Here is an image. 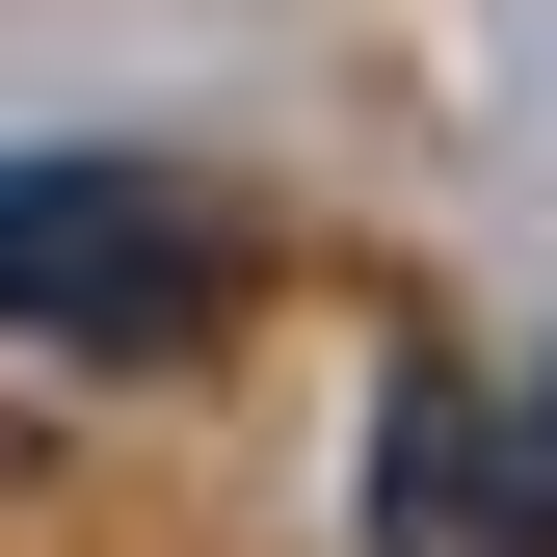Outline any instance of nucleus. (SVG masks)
<instances>
[{
    "mask_svg": "<svg viewBox=\"0 0 557 557\" xmlns=\"http://www.w3.org/2000/svg\"><path fill=\"white\" fill-rule=\"evenodd\" d=\"M372 531H398V557H557V425H505L478 372H398V425H372Z\"/></svg>",
    "mask_w": 557,
    "mask_h": 557,
    "instance_id": "nucleus-2",
    "label": "nucleus"
},
{
    "mask_svg": "<svg viewBox=\"0 0 557 557\" xmlns=\"http://www.w3.org/2000/svg\"><path fill=\"white\" fill-rule=\"evenodd\" d=\"M186 293H213V213H186V186H133V160H0V319L133 345V319H186Z\"/></svg>",
    "mask_w": 557,
    "mask_h": 557,
    "instance_id": "nucleus-1",
    "label": "nucleus"
}]
</instances>
